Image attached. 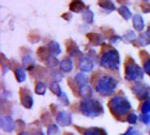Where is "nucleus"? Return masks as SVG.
I'll return each instance as SVG.
<instances>
[{
  "mask_svg": "<svg viewBox=\"0 0 150 135\" xmlns=\"http://www.w3.org/2000/svg\"><path fill=\"white\" fill-rule=\"evenodd\" d=\"M69 8L72 11L75 12H79L81 11H83L85 8V4L83 2L80 1H74L69 4Z\"/></svg>",
  "mask_w": 150,
  "mask_h": 135,
  "instance_id": "nucleus-14",
  "label": "nucleus"
},
{
  "mask_svg": "<svg viewBox=\"0 0 150 135\" xmlns=\"http://www.w3.org/2000/svg\"><path fill=\"white\" fill-rule=\"evenodd\" d=\"M79 93L85 99H90L91 97L92 96V90H91V88L88 84H85V85L80 86Z\"/></svg>",
  "mask_w": 150,
  "mask_h": 135,
  "instance_id": "nucleus-11",
  "label": "nucleus"
},
{
  "mask_svg": "<svg viewBox=\"0 0 150 135\" xmlns=\"http://www.w3.org/2000/svg\"><path fill=\"white\" fill-rule=\"evenodd\" d=\"M93 67H94V64L91 59H89L88 57H84V56L81 58L79 61V69L82 71L90 72L93 69Z\"/></svg>",
  "mask_w": 150,
  "mask_h": 135,
  "instance_id": "nucleus-9",
  "label": "nucleus"
},
{
  "mask_svg": "<svg viewBox=\"0 0 150 135\" xmlns=\"http://www.w3.org/2000/svg\"><path fill=\"white\" fill-rule=\"evenodd\" d=\"M83 135H106V134L100 128L92 127L84 131Z\"/></svg>",
  "mask_w": 150,
  "mask_h": 135,
  "instance_id": "nucleus-17",
  "label": "nucleus"
},
{
  "mask_svg": "<svg viewBox=\"0 0 150 135\" xmlns=\"http://www.w3.org/2000/svg\"><path fill=\"white\" fill-rule=\"evenodd\" d=\"M80 111L83 115L89 118L98 117L104 112L100 103L91 98L85 99L80 104Z\"/></svg>",
  "mask_w": 150,
  "mask_h": 135,
  "instance_id": "nucleus-2",
  "label": "nucleus"
},
{
  "mask_svg": "<svg viewBox=\"0 0 150 135\" xmlns=\"http://www.w3.org/2000/svg\"><path fill=\"white\" fill-rule=\"evenodd\" d=\"M48 135H60V130L56 125H51L47 128Z\"/></svg>",
  "mask_w": 150,
  "mask_h": 135,
  "instance_id": "nucleus-23",
  "label": "nucleus"
},
{
  "mask_svg": "<svg viewBox=\"0 0 150 135\" xmlns=\"http://www.w3.org/2000/svg\"><path fill=\"white\" fill-rule=\"evenodd\" d=\"M141 120H142L144 124L148 125L150 122V116L149 114H142V115L141 116Z\"/></svg>",
  "mask_w": 150,
  "mask_h": 135,
  "instance_id": "nucleus-28",
  "label": "nucleus"
},
{
  "mask_svg": "<svg viewBox=\"0 0 150 135\" xmlns=\"http://www.w3.org/2000/svg\"><path fill=\"white\" fill-rule=\"evenodd\" d=\"M116 86L117 82L115 81V79L112 76H105L98 80L96 85V90L102 96L108 97L114 93Z\"/></svg>",
  "mask_w": 150,
  "mask_h": 135,
  "instance_id": "nucleus-3",
  "label": "nucleus"
},
{
  "mask_svg": "<svg viewBox=\"0 0 150 135\" xmlns=\"http://www.w3.org/2000/svg\"><path fill=\"white\" fill-rule=\"evenodd\" d=\"M50 90H51V91H52L54 94H55V95L58 96V97H61V96L62 95V90H61V87H60V85H59L57 83H52V84L50 85Z\"/></svg>",
  "mask_w": 150,
  "mask_h": 135,
  "instance_id": "nucleus-20",
  "label": "nucleus"
},
{
  "mask_svg": "<svg viewBox=\"0 0 150 135\" xmlns=\"http://www.w3.org/2000/svg\"><path fill=\"white\" fill-rule=\"evenodd\" d=\"M48 50L54 54V55H57L59 54L61 52H62V49H61V47L60 45L55 42V41H51L49 44H48Z\"/></svg>",
  "mask_w": 150,
  "mask_h": 135,
  "instance_id": "nucleus-15",
  "label": "nucleus"
},
{
  "mask_svg": "<svg viewBox=\"0 0 150 135\" xmlns=\"http://www.w3.org/2000/svg\"><path fill=\"white\" fill-rule=\"evenodd\" d=\"M46 85L43 83H38L36 84V88H35V91L37 94L39 95H44L46 93Z\"/></svg>",
  "mask_w": 150,
  "mask_h": 135,
  "instance_id": "nucleus-22",
  "label": "nucleus"
},
{
  "mask_svg": "<svg viewBox=\"0 0 150 135\" xmlns=\"http://www.w3.org/2000/svg\"><path fill=\"white\" fill-rule=\"evenodd\" d=\"M57 122L62 127H69L71 124V115L67 112H61L56 116Z\"/></svg>",
  "mask_w": 150,
  "mask_h": 135,
  "instance_id": "nucleus-8",
  "label": "nucleus"
},
{
  "mask_svg": "<svg viewBox=\"0 0 150 135\" xmlns=\"http://www.w3.org/2000/svg\"><path fill=\"white\" fill-rule=\"evenodd\" d=\"M76 79V82L80 85V86H83V85H85V84H88V78L86 76H84L83 73H79L75 77Z\"/></svg>",
  "mask_w": 150,
  "mask_h": 135,
  "instance_id": "nucleus-18",
  "label": "nucleus"
},
{
  "mask_svg": "<svg viewBox=\"0 0 150 135\" xmlns=\"http://www.w3.org/2000/svg\"><path fill=\"white\" fill-rule=\"evenodd\" d=\"M100 63L101 66L105 69L116 70L120 65V55L118 52L114 49H111L109 51L105 52L102 54Z\"/></svg>",
  "mask_w": 150,
  "mask_h": 135,
  "instance_id": "nucleus-4",
  "label": "nucleus"
},
{
  "mask_svg": "<svg viewBox=\"0 0 150 135\" xmlns=\"http://www.w3.org/2000/svg\"><path fill=\"white\" fill-rule=\"evenodd\" d=\"M142 112L143 114H148L150 112V102L149 101H146L143 105H142Z\"/></svg>",
  "mask_w": 150,
  "mask_h": 135,
  "instance_id": "nucleus-25",
  "label": "nucleus"
},
{
  "mask_svg": "<svg viewBox=\"0 0 150 135\" xmlns=\"http://www.w3.org/2000/svg\"><path fill=\"white\" fill-rule=\"evenodd\" d=\"M109 108L115 117L122 118L128 114L129 111L131 110V104L126 98L117 96L110 100Z\"/></svg>",
  "mask_w": 150,
  "mask_h": 135,
  "instance_id": "nucleus-1",
  "label": "nucleus"
},
{
  "mask_svg": "<svg viewBox=\"0 0 150 135\" xmlns=\"http://www.w3.org/2000/svg\"><path fill=\"white\" fill-rule=\"evenodd\" d=\"M21 103L25 108H32L33 105V100L32 96L28 94H23L21 97Z\"/></svg>",
  "mask_w": 150,
  "mask_h": 135,
  "instance_id": "nucleus-13",
  "label": "nucleus"
},
{
  "mask_svg": "<svg viewBox=\"0 0 150 135\" xmlns=\"http://www.w3.org/2000/svg\"><path fill=\"white\" fill-rule=\"evenodd\" d=\"M123 135H139V132H138V131L134 130L133 128H129V129H128V131H127L125 134H123Z\"/></svg>",
  "mask_w": 150,
  "mask_h": 135,
  "instance_id": "nucleus-31",
  "label": "nucleus"
},
{
  "mask_svg": "<svg viewBox=\"0 0 150 135\" xmlns=\"http://www.w3.org/2000/svg\"><path fill=\"white\" fill-rule=\"evenodd\" d=\"M99 5L103 8V9H109V11H113L115 9L114 7V4L112 3V2H107V1H104V2H100L99 3Z\"/></svg>",
  "mask_w": 150,
  "mask_h": 135,
  "instance_id": "nucleus-24",
  "label": "nucleus"
},
{
  "mask_svg": "<svg viewBox=\"0 0 150 135\" xmlns=\"http://www.w3.org/2000/svg\"><path fill=\"white\" fill-rule=\"evenodd\" d=\"M144 70L146 71V73L150 76V59H149L145 63H144Z\"/></svg>",
  "mask_w": 150,
  "mask_h": 135,
  "instance_id": "nucleus-29",
  "label": "nucleus"
},
{
  "mask_svg": "<svg viewBox=\"0 0 150 135\" xmlns=\"http://www.w3.org/2000/svg\"><path fill=\"white\" fill-rule=\"evenodd\" d=\"M19 135H31V134H27V133H21V134H19Z\"/></svg>",
  "mask_w": 150,
  "mask_h": 135,
  "instance_id": "nucleus-33",
  "label": "nucleus"
},
{
  "mask_svg": "<svg viewBox=\"0 0 150 135\" xmlns=\"http://www.w3.org/2000/svg\"><path fill=\"white\" fill-rule=\"evenodd\" d=\"M91 36H89L90 38H91V40L93 42V41H96V44L97 45H98L99 43H100V41H101V37L100 36H98V35H97V34H91Z\"/></svg>",
  "mask_w": 150,
  "mask_h": 135,
  "instance_id": "nucleus-27",
  "label": "nucleus"
},
{
  "mask_svg": "<svg viewBox=\"0 0 150 135\" xmlns=\"http://www.w3.org/2000/svg\"><path fill=\"white\" fill-rule=\"evenodd\" d=\"M60 68L61 69L65 72V73H69L73 69V63H72V61L69 58L67 59H64L62 61V62L60 63Z\"/></svg>",
  "mask_w": 150,
  "mask_h": 135,
  "instance_id": "nucleus-12",
  "label": "nucleus"
},
{
  "mask_svg": "<svg viewBox=\"0 0 150 135\" xmlns=\"http://www.w3.org/2000/svg\"><path fill=\"white\" fill-rule=\"evenodd\" d=\"M143 76L142 70L135 63H127L126 65L125 77L127 81H136Z\"/></svg>",
  "mask_w": 150,
  "mask_h": 135,
  "instance_id": "nucleus-5",
  "label": "nucleus"
},
{
  "mask_svg": "<svg viewBox=\"0 0 150 135\" xmlns=\"http://www.w3.org/2000/svg\"><path fill=\"white\" fill-rule=\"evenodd\" d=\"M15 76H16V78H17L18 83H23L26 78L25 72L21 69H17L15 70Z\"/></svg>",
  "mask_w": 150,
  "mask_h": 135,
  "instance_id": "nucleus-19",
  "label": "nucleus"
},
{
  "mask_svg": "<svg viewBox=\"0 0 150 135\" xmlns=\"http://www.w3.org/2000/svg\"><path fill=\"white\" fill-rule=\"evenodd\" d=\"M146 35L148 36L149 39H150V26L148 28V31H147V33H146Z\"/></svg>",
  "mask_w": 150,
  "mask_h": 135,
  "instance_id": "nucleus-32",
  "label": "nucleus"
},
{
  "mask_svg": "<svg viewBox=\"0 0 150 135\" xmlns=\"http://www.w3.org/2000/svg\"><path fill=\"white\" fill-rule=\"evenodd\" d=\"M133 25H134V27L137 31H142L143 28H144V26H145V24H144V21H143L142 17L141 15H139V14L134 16Z\"/></svg>",
  "mask_w": 150,
  "mask_h": 135,
  "instance_id": "nucleus-10",
  "label": "nucleus"
},
{
  "mask_svg": "<svg viewBox=\"0 0 150 135\" xmlns=\"http://www.w3.org/2000/svg\"><path fill=\"white\" fill-rule=\"evenodd\" d=\"M49 59V61H48V65H50V66H55V65H57V59H55L54 57H49L48 58Z\"/></svg>",
  "mask_w": 150,
  "mask_h": 135,
  "instance_id": "nucleus-30",
  "label": "nucleus"
},
{
  "mask_svg": "<svg viewBox=\"0 0 150 135\" xmlns=\"http://www.w3.org/2000/svg\"><path fill=\"white\" fill-rule=\"evenodd\" d=\"M120 14L127 20H128L131 17H132V12L130 11V10L128 9L127 6H125V5H122V6H120L119 9H118Z\"/></svg>",
  "mask_w": 150,
  "mask_h": 135,
  "instance_id": "nucleus-16",
  "label": "nucleus"
},
{
  "mask_svg": "<svg viewBox=\"0 0 150 135\" xmlns=\"http://www.w3.org/2000/svg\"><path fill=\"white\" fill-rule=\"evenodd\" d=\"M133 90L140 99L147 98L149 94L148 87L143 85L142 83H137L134 87H133Z\"/></svg>",
  "mask_w": 150,
  "mask_h": 135,
  "instance_id": "nucleus-6",
  "label": "nucleus"
},
{
  "mask_svg": "<svg viewBox=\"0 0 150 135\" xmlns=\"http://www.w3.org/2000/svg\"><path fill=\"white\" fill-rule=\"evenodd\" d=\"M93 18H94L93 12L91 11L90 10H87V11H84L83 14V18L84 21L87 22V23H92V22H93Z\"/></svg>",
  "mask_w": 150,
  "mask_h": 135,
  "instance_id": "nucleus-21",
  "label": "nucleus"
},
{
  "mask_svg": "<svg viewBox=\"0 0 150 135\" xmlns=\"http://www.w3.org/2000/svg\"><path fill=\"white\" fill-rule=\"evenodd\" d=\"M127 121H128L130 124H132V125L135 124V123L137 122V116H136V114H134V113L130 114L129 117H128V119H127Z\"/></svg>",
  "mask_w": 150,
  "mask_h": 135,
  "instance_id": "nucleus-26",
  "label": "nucleus"
},
{
  "mask_svg": "<svg viewBox=\"0 0 150 135\" xmlns=\"http://www.w3.org/2000/svg\"><path fill=\"white\" fill-rule=\"evenodd\" d=\"M0 126L1 128L5 132H12L15 128V124L11 117H1L0 119Z\"/></svg>",
  "mask_w": 150,
  "mask_h": 135,
  "instance_id": "nucleus-7",
  "label": "nucleus"
}]
</instances>
